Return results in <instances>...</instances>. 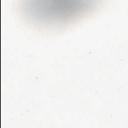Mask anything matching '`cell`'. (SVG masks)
Here are the masks:
<instances>
[{
    "mask_svg": "<svg viewBox=\"0 0 128 128\" xmlns=\"http://www.w3.org/2000/svg\"><path fill=\"white\" fill-rule=\"evenodd\" d=\"M105 0H20L24 18L39 27L69 24L97 9Z\"/></svg>",
    "mask_w": 128,
    "mask_h": 128,
    "instance_id": "6da1fadb",
    "label": "cell"
}]
</instances>
